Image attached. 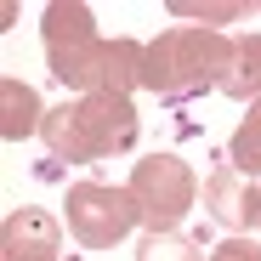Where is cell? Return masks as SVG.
<instances>
[{
	"instance_id": "6da1fadb",
	"label": "cell",
	"mask_w": 261,
	"mask_h": 261,
	"mask_svg": "<svg viewBox=\"0 0 261 261\" xmlns=\"http://www.w3.org/2000/svg\"><path fill=\"white\" fill-rule=\"evenodd\" d=\"M137 108L130 97H108V91H91V97H74L63 108L46 114L40 137H46L51 159H68V165H97V159H114L137 142Z\"/></svg>"
},
{
	"instance_id": "7a4b0ae2",
	"label": "cell",
	"mask_w": 261,
	"mask_h": 261,
	"mask_svg": "<svg viewBox=\"0 0 261 261\" xmlns=\"http://www.w3.org/2000/svg\"><path fill=\"white\" fill-rule=\"evenodd\" d=\"M222 68H227V34H216V29H165L142 51V85L165 102L216 91Z\"/></svg>"
},
{
	"instance_id": "3957f363",
	"label": "cell",
	"mask_w": 261,
	"mask_h": 261,
	"mask_svg": "<svg viewBox=\"0 0 261 261\" xmlns=\"http://www.w3.org/2000/svg\"><path fill=\"white\" fill-rule=\"evenodd\" d=\"M40 34H46V63L63 85H74L80 97L97 91V74H102V51L108 40L97 34V17L85 0H57V6H46V17H40Z\"/></svg>"
},
{
	"instance_id": "277c9868",
	"label": "cell",
	"mask_w": 261,
	"mask_h": 261,
	"mask_svg": "<svg viewBox=\"0 0 261 261\" xmlns=\"http://www.w3.org/2000/svg\"><path fill=\"white\" fill-rule=\"evenodd\" d=\"M130 199H137V216H142L148 233H176V222H182V216L193 210V199H199V182H193L188 159H176V153H148L137 170H130Z\"/></svg>"
},
{
	"instance_id": "5b68a950",
	"label": "cell",
	"mask_w": 261,
	"mask_h": 261,
	"mask_svg": "<svg viewBox=\"0 0 261 261\" xmlns=\"http://www.w3.org/2000/svg\"><path fill=\"white\" fill-rule=\"evenodd\" d=\"M63 210H68V233L85 250H114L130 227L142 222L130 188H108V182H74Z\"/></svg>"
},
{
	"instance_id": "8992f818",
	"label": "cell",
	"mask_w": 261,
	"mask_h": 261,
	"mask_svg": "<svg viewBox=\"0 0 261 261\" xmlns=\"http://www.w3.org/2000/svg\"><path fill=\"white\" fill-rule=\"evenodd\" d=\"M0 261H63V222L51 210H12L0 227Z\"/></svg>"
},
{
	"instance_id": "52a82bcc",
	"label": "cell",
	"mask_w": 261,
	"mask_h": 261,
	"mask_svg": "<svg viewBox=\"0 0 261 261\" xmlns=\"http://www.w3.org/2000/svg\"><path fill=\"white\" fill-rule=\"evenodd\" d=\"M255 204H261V188H250L244 170L222 165V170H210V182H204V210L216 216L222 227H255Z\"/></svg>"
},
{
	"instance_id": "ba28073f",
	"label": "cell",
	"mask_w": 261,
	"mask_h": 261,
	"mask_svg": "<svg viewBox=\"0 0 261 261\" xmlns=\"http://www.w3.org/2000/svg\"><path fill=\"white\" fill-rule=\"evenodd\" d=\"M222 97L255 102L261 97V34H227V68H222Z\"/></svg>"
},
{
	"instance_id": "9c48e42d",
	"label": "cell",
	"mask_w": 261,
	"mask_h": 261,
	"mask_svg": "<svg viewBox=\"0 0 261 261\" xmlns=\"http://www.w3.org/2000/svg\"><path fill=\"white\" fill-rule=\"evenodd\" d=\"M40 125H46V108H40L34 85L0 80V137H6V142H23L29 130H40Z\"/></svg>"
},
{
	"instance_id": "30bf717a",
	"label": "cell",
	"mask_w": 261,
	"mask_h": 261,
	"mask_svg": "<svg viewBox=\"0 0 261 261\" xmlns=\"http://www.w3.org/2000/svg\"><path fill=\"white\" fill-rule=\"evenodd\" d=\"M142 51L137 40H108V51H102V74H97V91L108 97H130L142 85Z\"/></svg>"
},
{
	"instance_id": "8fae6325",
	"label": "cell",
	"mask_w": 261,
	"mask_h": 261,
	"mask_svg": "<svg viewBox=\"0 0 261 261\" xmlns=\"http://www.w3.org/2000/svg\"><path fill=\"white\" fill-rule=\"evenodd\" d=\"M227 165L244 176H261V97L250 102V119H239L233 142H227Z\"/></svg>"
},
{
	"instance_id": "7c38bea8",
	"label": "cell",
	"mask_w": 261,
	"mask_h": 261,
	"mask_svg": "<svg viewBox=\"0 0 261 261\" xmlns=\"http://www.w3.org/2000/svg\"><path fill=\"white\" fill-rule=\"evenodd\" d=\"M137 261H204V250L188 239V233H148Z\"/></svg>"
},
{
	"instance_id": "4fadbf2b",
	"label": "cell",
	"mask_w": 261,
	"mask_h": 261,
	"mask_svg": "<svg viewBox=\"0 0 261 261\" xmlns=\"http://www.w3.org/2000/svg\"><path fill=\"white\" fill-rule=\"evenodd\" d=\"M170 12H176V17H188V23H204V29H222V23H239L250 6H239V0H227V6H199V0H176Z\"/></svg>"
},
{
	"instance_id": "5bb4252c",
	"label": "cell",
	"mask_w": 261,
	"mask_h": 261,
	"mask_svg": "<svg viewBox=\"0 0 261 261\" xmlns=\"http://www.w3.org/2000/svg\"><path fill=\"white\" fill-rule=\"evenodd\" d=\"M210 261H261V244H250V239H227V244L210 250Z\"/></svg>"
},
{
	"instance_id": "9a60e30c",
	"label": "cell",
	"mask_w": 261,
	"mask_h": 261,
	"mask_svg": "<svg viewBox=\"0 0 261 261\" xmlns=\"http://www.w3.org/2000/svg\"><path fill=\"white\" fill-rule=\"evenodd\" d=\"M255 227H261V204H255Z\"/></svg>"
}]
</instances>
